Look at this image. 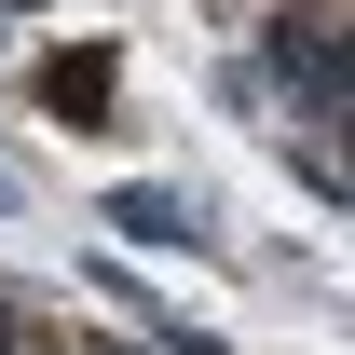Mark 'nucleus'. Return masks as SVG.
Returning a JSON list of instances; mask_svg holds the SVG:
<instances>
[{
  "label": "nucleus",
  "instance_id": "f257e3e1",
  "mask_svg": "<svg viewBox=\"0 0 355 355\" xmlns=\"http://www.w3.org/2000/svg\"><path fill=\"white\" fill-rule=\"evenodd\" d=\"M42 96H55V110H96V96H110V55H55Z\"/></svg>",
  "mask_w": 355,
  "mask_h": 355
}]
</instances>
